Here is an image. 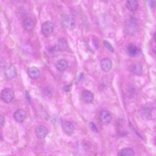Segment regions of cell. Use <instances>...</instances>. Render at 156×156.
I'll list each match as a JSON object with an SVG mask.
<instances>
[{
    "instance_id": "cell-1",
    "label": "cell",
    "mask_w": 156,
    "mask_h": 156,
    "mask_svg": "<svg viewBox=\"0 0 156 156\" xmlns=\"http://www.w3.org/2000/svg\"><path fill=\"white\" fill-rule=\"evenodd\" d=\"M62 27L64 30H72L74 29L76 22L74 18L70 15H66L62 18L61 22Z\"/></svg>"
},
{
    "instance_id": "cell-2",
    "label": "cell",
    "mask_w": 156,
    "mask_h": 156,
    "mask_svg": "<svg viewBox=\"0 0 156 156\" xmlns=\"http://www.w3.org/2000/svg\"><path fill=\"white\" fill-rule=\"evenodd\" d=\"M2 99L6 103H10L13 101L14 94L13 91L10 88H6L2 90L1 94Z\"/></svg>"
},
{
    "instance_id": "cell-3",
    "label": "cell",
    "mask_w": 156,
    "mask_h": 156,
    "mask_svg": "<svg viewBox=\"0 0 156 156\" xmlns=\"http://www.w3.org/2000/svg\"><path fill=\"white\" fill-rule=\"evenodd\" d=\"M54 28V24L53 23L50 21L45 22L42 25V32L44 35H50L53 32Z\"/></svg>"
},
{
    "instance_id": "cell-4",
    "label": "cell",
    "mask_w": 156,
    "mask_h": 156,
    "mask_svg": "<svg viewBox=\"0 0 156 156\" xmlns=\"http://www.w3.org/2000/svg\"><path fill=\"white\" fill-rule=\"evenodd\" d=\"M5 74L7 78L13 79L17 76V70L12 64H9L5 67Z\"/></svg>"
},
{
    "instance_id": "cell-5",
    "label": "cell",
    "mask_w": 156,
    "mask_h": 156,
    "mask_svg": "<svg viewBox=\"0 0 156 156\" xmlns=\"http://www.w3.org/2000/svg\"><path fill=\"white\" fill-rule=\"evenodd\" d=\"M99 117L100 121L103 124H108L112 120L111 114L108 111L106 110H103L101 111L99 114Z\"/></svg>"
},
{
    "instance_id": "cell-6",
    "label": "cell",
    "mask_w": 156,
    "mask_h": 156,
    "mask_svg": "<svg viewBox=\"0 0 156 156\" xmlns=\"http://www.w3.org/2000/svg\"><path fill=\"white\" fill-rule=\"evenodd\" d=\"M82 98L86 104H91L94 101V94L89 90H84L82 93Z\"/></svg>"
},
{
    "instance_id": "cell-7",
    "label": "cell",
    "mask_w": 156,
    "mask_h": 156,
    "mask_svg": "<svg viewBox=\"0 0 156 156\" xmlns=\"http://www.w3.org/2000/svg\"><path fill=\"white\" fill-rule=\"evenodd\" d=\"M62 126L64 132L68 135L73 134L75 130L74 126L69 121H66L63 122Z\"/></svg>"
},
{
    "instance_id": "cell-8",
    "label": "cell",
    "mask_w": 156,
    "mask_h": 156,
    "mask_svg": "<svg viewBox=\"0 0 156 156\" xmlns=\"http://www.w3.org/2000/svg\"><path fill=\"white\" fill-rule=\"evenodd\" d=\"M48 130L47 128L44 126H40L36 128L35 134L39 139L44 138L48 134Z\"/></svg>"
},
{
    "instance_id": "cell-9",
    "label": "cell",
    "mask_w": 156,
    "mask_h": 156,
    "mask_svg": "<svg viewBox=\"0 0 156 156\" xmlns=\"http://www.w3.org/2000/svg\"><path fill=\"white\" fill-rule=\"evenodd\" d=\"M100 66L104 72H109L112 67V61L108 58H104L100 62Z\"/></svg>"
},
{
    "instance_id": "cell-10",
    "label": "cell",
    "mask_w": 156,
    "mask_h": 156,
    "mask_svg": "<svg viewBox=\"0 0 156 156\" xmlns=\"http://www.w3.org/2000/svg\"><path fill=\"white\" fill-rule=\"evenodd\" d=\"M13 117H14V119L17 122L19 123H22L26 119V112L22 109L17 110L14 113Z\"/></svg>"
},
{
    "instance_id": "cell-11",
    "label": "cell",
    "mask_w": 156,
    "mask_h": 156,
    "mask_svg": "<svg viewBox=\"0 0 156 156\" xmlns=\"http://www.w3.org/2000/svg\"><path fill=\"white\" fill-rule=\"evenodd\" d=\"M23 25L24 30L27 31H31L34 29L35 24L34 22L30 18H26L23 23Z\"/></svg>"
},
{
    "instance_id": "cell-12",
    "label": "cell",
    "mask_w": 156,
    "mask_h": 156,
    "mask_svg": "<svg viewBox=\"0 0 156 156\" xmlns=\"http://www.w3.org/2000/svg\"><path fill=\"white\" fill-rule=\"evenodd\" d=\"M28 74L31 79L36 80L39 78L41 73L38 68L35 66H33L29 68L28 70Z\"/></svg>"
},
{
    "instance_id": "cell-13",
    "label": "cell",
    "mask_w": 156,
    "mask_h": 156,
    "mask_svg": "<svg viewBox=\"0 0 156 156\" xmlns=\"http://www.w3.org/2000/svg\"><path fill=\"white\" fill-rule=\"evenodd\" d=\"M130 70L133 73L139 75L142 73V66L140 63H134L130 65Z\"/></svg>"
},
{
    "instance_id": "cell-14",
    "label": "cell",
    "mask_w": 156,
    "mask_h": 156,
    "mask_svg": "<svg viewBox=\"0 0 156 156\" xmlns=\"http://www.w3.org/2000/svg\"><path fill=\"white\" fill-rule=\"evenodd\" d=\"M126 7L130 11H135L138 7V2L137 0H128L126 2Z\"/></svg>"
},
{
    "instance_id": "cell-15",
    "label": "cell",
    "mask_w": 156,
    "mask_h": 156,
    "mask_svg": "<svg viewBox=\"0 0 156 156\" xmlns=\"http://www.w3.org/2000/svg\"><path fill=\"white\" fill-rule=\"evenodd\" d=\"M68 66L67 62L66 60H63V59L59 60L55 65L56 69L60 72H63L65 71L67 69Z\"/></svg>"
},
{
    "instance_id": "cell-16",
    "label": "cell",
    "mask_w": 156,
    "mask_h": 156,
    "mask_svg": "<svg viewBox=\"0 0 156 156\" xmlns=\"http://www.w3.org/2000/svg\"><path fill=\"white\" fill-rule=\"evenodd\" d=\"M151 108L148 106H145L141 109V114L144 118L149 119L151 117Z\"/></svg>"
},
{
    "instance_id": "cell-17",
    "label": "cell",
    "mask_w": 156,
    "mask_h": 156,
    "mask_svg": "<svg viewBox=\"0 0 156 156\" xmlns=\"http://www.w3.org/2000/svg\"><path fill=\"white\" fill-rule=\"evenodd\" d=\"M57 47L60 51H65L68 47V43L65 39L61 38L59 39L57 43Z\"/></svg>"
},
{
    "instance_id": "cell-18",
    "label": "cell",
    "mask_w": 156,
    "mask_h": 156,
    "mask_svg": "<svg viewBox=\"0 0 156 156\" xmlns=\"http://www.w3.org/2000/svg\"><path fill=\"white\" fill-rule=\"evenodd\" d=\"M127 51L129 54L131 55H136L139 51L137 47L133 44H130L128 45Z\"/></svg>"
},
{
    "instance_id": "cell-19",
    "label": "cell",
    "mask_w": 156,
    "mask_h": 156,
    "mask_svg": "<svg viewBox=\"0 0 156 156\" xmlns=\"http://www.w3.org/2000/svg\"><path fill=\"white\" fill-rule=\"evenodd\" d=\"M134 151L131 148H125L120 151V156H134Z\"/></svg>"
},
{
    "instance_id": "cell-20",
    "label": "cell",
    "mask_w": 156,
    "mask_h": 156,
    "mask_svg": "<svg viewBox=\"0 0 156 156\" xmlns=\"http://www.w3.org/2000/svg\"><path fill=\"white\" fill-rule=\"evenodd\" d=\"M103 44H104L105 47L108 51H109L111 52H114V48L112 47V45L110 44L109 43V42H108L107 41L104 40V41H103Z\"/></svg>"
},
{
    "instance_id": "cell-21",
    "label": "cell",
    "mask_w": 156,
    "mask_h": 156,
    "mask_svg": "<svg viewBox=\"0 0 156 156\" xmlns=\"http://www.w3.org/2000/svg\"><path fill=\"white\" fill-rule=\"evenodd\" d=\"M89 125H90V127H91V129H92L93 131L95 132H98V129L97 128L96 126L95 125V124H94L93 122H90Z\"/></svg>"
},
{
    "instance_id": "cell-22",
    "label": "cell",
    "mask_w": 156,
    "mask_h": 156,
    "mask_svg": "<svg viewBox=\"0 0 156 156\" xmlns=\"http://www.w3.org/2000/svg\"><path fill=\"white\" fill-rule=\"evenodd\" d=\"M0 120H1V126L2 127V126L4 125V123H5V118L3 116H1V118H0Z\"/></svg>"
},
{
    "instance_id": "cell-23",
    "label": "cell",
    "mask_w": 156,
    "mask_h": 156,
    "mask_svg": "<svg viewBox=\"0 0 156 156\" xmlns=\"http://www.w3.org/2000/svg\"><path fill=\"white\" fill-rule=\"evenodd\" d=\"M147 2L149 6H150L151 8L154 6V0H147Z\"/></svg>"
},
{
    "instance_id": "cell-24",
    "label": "cell",
    "mask_w": 156,
    "mask_h": 156,
    "mask_svg": "<svg viewBox=\"0 0 156 156\" xmlns=\"http://www.w3.org/2000/svg\"><path fill=\"white\" fill-rule=\"evenodd\" d=\"M153 39H154L155 42L156 43V32L154 33V35H153Z\"/></svg>"
},
{
    "instance_id": "cell-25",
    "label": "cell",
    "mask_w": 156,
    "mask_h": 156,
    "mask_svg": "<svg viewBox=\"0 0 156 156\" xmlns=\"http://www.w3.org/2000/svg\"><path fill=\"white\" fill-rule=\"evenodd\" d=\"M152 51H153V53L156 55V47H154V48H153V50H152Z\"/></svg>"
},
{
    "instance_id": "cell-26",
    "label": "cell",
    "mask_w": 156,
    "mask_h": 156,
    "mask_svg": "<svg viewBox=\"0 0 156 156\" xmlns=\"http://www.w3.org/2000/svg\"><path fill=\"white\" fill-rule=\"evenodd\" d=\"M15 1L17 2H23L24 1V0H15Z\"/></svg>"
},
{
    "instance_id": "cell-27",
    "label": "cell",
    "mask_w": 156,
    "mask_h": 156,
    "mask_svg": "<svg viewBox=\"0 0 156 156\" xmlns=\"http://www.w3.org/2000/svg\"><path fill=\"white\" fill-rule=\"evenodd\" d=\"M154 142H155V144L156 145V136L155 137V139H154Z\"/></svg>"
}]
</instances>
